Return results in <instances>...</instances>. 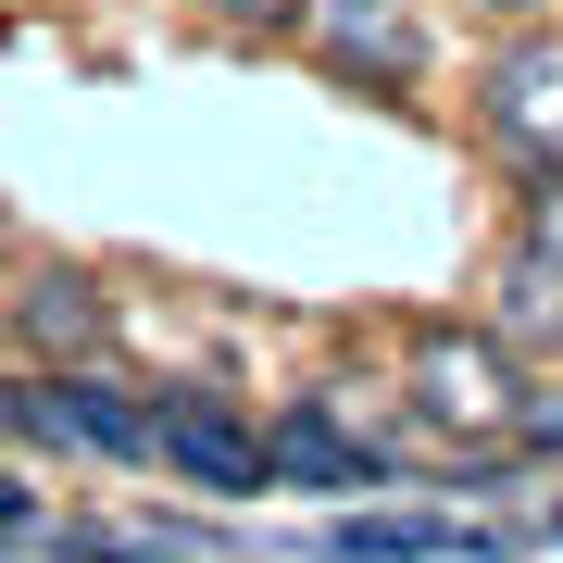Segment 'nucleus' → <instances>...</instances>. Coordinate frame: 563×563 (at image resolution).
I'll return each instance as SVG.
<instances>
[{"mask_svg":"<svg viewBox=\"0 0 563 563\" xmlns=\"http://www.w3.org/2000/svg\"><path fill=\"white\" fill-rule=\"evenodd\" d=\"M413 413L451 426V439H514L539 401H526V376H514L501 339H451L439 325V339H413Z\"/></svg>","mask_w":563,"mask_h":563,"instance_id":"1","label":"nucleus"},{"mask_svg":"<svg viewBox=\"0 0 563 563\" xmlns=\"http://www.w3.org/2000/svg\"><path fill=\"white\" fill-rule=\"evenodd\" d=\"M476 113H488V139H501L514 163L563 176V38H514L501 63H488Z\"/></svg>","mask_w":563,"mask_h":563,"instance_id":"2","label":"nucleus"},{"mask_svg":"<svg viewBox=\"0 0 563 563\" xmlns=\"http://www.w3.org/2000/svg\"><path fill=\"white\" fill-rule=\"evenodd\" d=\"M163 463L188 488H213V501H251V488H276V426H239L225 401H176L163 413Z\"/></svg>","mask_w":563,"mask_h":563,"instance_id":"3","label":"nucleus"},{"mask_svg":"<svg viewBox=\"0 0 563 563\" xmlns=\"http://www.w3.org/2000/svg\"><path fill=\"white\" fill-rule=\"evenodd\" d=\"M313 551H325V563H451V551L501 563V551H526V526H451V514H339Z\"/></svg>","mask_w":563,"mask_h":563,"instance_id":"4","label":"nucleus"},{"mask_svg":"<svg viewBox=\"0 0 563 563\" xmlns=\"http://www.w3.org/2000/svg\"><path fill=\"white\" fill-rule=\"evenodd\" d=\"M313 51L339 63V76H413L426 63V25L401 13V0H313Z\"/></svg>","mask_w":563,"mask_h":563,"instance_id":"5","label":"nucleus"},{"mask_svg":"<svg viewBox=\"0 0 563 563\" xmlns=\"http://www.w3.org/2000/svg\"><path fill=\"white\" fill-rule=\"evenodd\" d=\"M276 476H301V488H401V463L376 439H351L325 401H301V413H276Z\"/></svg>","mask_w":563,"mask_h":563,"instance_id":"6","label":"nucleus"},{"mask_svg":"<svg viewBox=\"0 0 563 563\" xmlns=\"http://www.w3.org/2000/svg\"><path fill=\"white\" fill-rule=\"evenodd\" d=\"M25 325H38V339H51V351H76V339H88V325H101V301H88V288H76V276H38V288H25Z\"/></svg>","mask_w":563,"mask_h":563,"instance_id":"7","label":"nucleus"},{"mask_svg":"<svg viewBox=\"0 0 563 563\" xmlns=\"http://www.w3.org/2000/svg\"><path fill=\"white\" fill-rule=\"evenodd\" d=\"M526 251L563 263V188H526Z\"/></svg>","mask_w":563,"mask_h":563,"instance_id":"8","label":"nucleus"},{"mask_svg":"<svg viewBox=\"0 0 563 563\" xmlns=\"http://www.w3.org/2000/svg\"><path fill=\"white\" fill-rule=\"evenodd\" d=\"M213 13H225V25H301L313 0H213Z\"/></svg>","mask_w":563,"mask_h":563,"instance_id":"9","label":"nucleus"},{"mask_svg":"<svg viewBox=\"0 0 563 563\" xmlns=\"http://www.w3.org/2000/svg\"><path fill=\"white\" fill-rule=\"evenodd\" d=\"M13 526H25V488H13V476H0V539H13Z\"/></svg>","mask_w":563,"mask_h":563,"instance_id":"10","label":"nucleus"},{"mask_svg":"<svg viewBox=\"0 0 563 563\" xmlns=\"http://www.w3.org/2000/svg\"><path fill=\"white\" fill-rule=\"evenodd\" d=\"M488 13H539V0H488Z\"/></svg>","mask_w":563,"mask_h":563,"instance_id":"11","label":"nucleus"},{"mask_svg":"<svg viewBox=\"0 0 563 563\" xmlns=\"http://www.w3.org/2000/svg\"><path fill=\"white\" fill-rule=\"evenodd\" d=\"M551 539H563V501H551Z\"/></svg>","mask_w":563,"mask_h":563,"instance_id":"12","label":"nucleus"},{"mask_svg":"<svg viewBox=\"0 0 563 563\" xmlns=\"http://www.w3.org/2000/svg\"><path fill=\"white\" fill-rule=\"evenodd\" d=\"M0 426H13V401H0Z\"/></svg>","mask_w":563,"mask_h":563,"instance_id":"13","label":"nucleus"}]
</instances>
